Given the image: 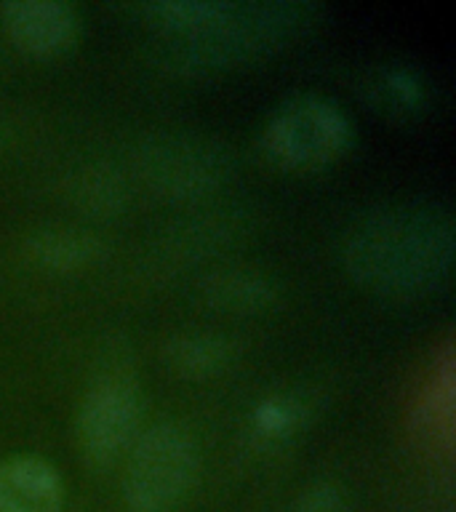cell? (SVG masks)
I'll return each mask as SVG.
<instances>
[{
  "instance_id": "obj_1",
  "label": "cell",
  "mask_w": 456,
  "mask_h": 512,
  "mask_svg": "<svg viewBox=\"0 0 456 512\" xmlns=\"http://www.w3.org/2000/svg\"><path fill=\"white\" fill-rule=\"evenodd\" d=\"M451 222L435 208H390L371 216L347 243V267L379 294H422L448 275Z\"/></svg>"
},
{
  "instance_id": "obj_2",
  "label": "cell",
  "mask_w": 456,
  "mask_h": 512,
  "mask_svg": "<svg viewBox=\"0 0 456 512\" xmlns=\"http://www.w3.org/2000/svg\"><path fill=\"white\" fill-rule=\"evenodd\" d=\"M200 470L195 440L176 424H155L128 451L123 496L131 512H171Z\"/></svg>"
},
{
  "instance_id": "obj_3",
  "label": "cell",
  "mask_w": 456,
  "mask_h": 512,
  "mask_svg": "<svg viewBox=\"0 0 456 512\" xmlns=\"http://www.w3.org/2000/svg\"><path fill=\"white\" fill-rule=\"evenodd\" d=\"M352 142L350 120L334 102L304 94L280 104L264 126L267 158L288 171H312L342 158Z\"/></svg>"
},
{
  "instance_id": "obj_4",
  "label": "cell",
  "mask_w": 456,
  "mask_h": 512,
  "mask_svg": "<svg viewBox=\"0 0 456 512\" xmlns=\"http://www.w3.org/2000/svg\"><path fill=\"white\" fill-rule=\"evenodd\" d=\"M310 6L278 3V6H235L230 14L211 24L208 30L192 32L187 56L195 67H222L246 62L248 56L264 54L278 40L304 27Z\"/></svg>"
},
{
  "instance_id": "obj_5",
  "label": "cell",
  "mask_w": 456,
  "mask_h": 512,
  "mask_svg": "<svg viewBox=\"0 0 456 512\" xmlns=\"http://www.w3.org/2000/svg\"><path fill=\"white\" fill-rule=\"evenodd\" d=\"M144 398L128 379L110 376L96 382L80 403L78 443L88 464L107 467L134 448L142 435Z\"/></svg>"
},
{
  "instance_id": "obj_6",
  "label": "cell",
  "mask_w": 456,
  "mask_h": 512,
  "mask_svg": "<svg viewBox=\"0 0 456 512\" xmlns=\"http://www.w3.org/2000/svg\"><path fill=\"white\" fill-rule=\"evenodd\" d=\"M0 24L8 40L30 56H59L75 46L78 11L59 0H14L0 6Z\"/></svg>"
},
{
  "instance_id": "obj_7",
  "label": "cell",
  "mask_w": 456,
  "mask_h": 512,
  "mask_svg": "<svg viewBox=\"0 0 456 512\" xmlns=\"http://www.w3.org/2000/svg\"><path fill=\"white\" fill-rule=\"evenodd\" d=\"M64 486L54 464L38 456L0 462V512H62Z\"/></svg>"
},
{
  "instance_id": "obj_8",
  "label": "cell",
  "mask_w": 456,
  "mask_h": 512,
  "mask_svg": "<svg viewBox=\"0 0 456 512\" xmlns=\"http://www.w3.org/2000/svg\"><path fill=\"white\" fill-rule=\"evenodd\" d=\"M232 3H219V0H168V3H150L142 11L168 30L179 32H200L208 30L211 24L230 14Z\"/></svg>"
},
{
  "instance_id": "obj_9",
  "label": "cell",
  "mask_w": 456,
  "mask_h": 512,
  "mask_svg": "<svg viewBox=\"0 0 456 512\" xmlns=\"http://www.w3.org/2000/svg\"><path fill=\"white\" fill-rule=\"evenodd\" d=\"M227 360V344L222 339H206V336H190L176 339L168 352V363L176 374L206 376L214 374Z\"/></svg>"
},
{
  "instance_id": "obj_10",
  "label": "cell",
  "mask_w": 456,
  "mask_h": 512,
  "mask_svg": "<svg viewBox=\"0 0 456 512\" xmlns=\"http://www.w3.org/2000/svg\"><path fill=\"white\" fill-rule=\"evenodd\" d=\"M32 254L38 262L56 270H70L94 259L96 243L78 232H43L32 240Z\"/></svg>"
},
{
  "instance_id": "obj_11",
  "label": "cell",
  "mask_w": 456,
  "mask_h": 512,
  "mask_svg": "<svg viewBox=\"0 0 456 512\" xmlns=\"http://www.w3.org/2000/svg\"><path fill=\"white\" fill-rule=\"evenodd\" d=\"M211 302L230 310H262L272 302V288L251 275H219L208 288Z\"/></svg>"
},
{
  "instance_id": "obj_12",
  "label": "cell",
  "mask_w": 456,
  "mask_h": 512,
  "mask_svg": "<svg viewBox=\"0 0 456 512\" xmlns=\"http://www.w3.org/2000/svg\"><path fill=\"white\" fill-rule=\"evenodd\" d=\"M291 512H347L342 491L328 483L310 486L299 499L294 502Z\"/></svg>"
}]
</instances>
